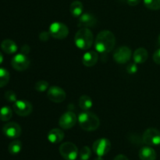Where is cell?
Here are the masks:
<instances>
[{
	"mask_svg": "<svg viewBox=\"0 0 160 160\" xmlns=\"http://www.w3.org/2000/svg\"><path fill=\"white\" fill-rule=\"evenodd\" d=\"M116 45V38L113 33L108 30L100 31L95 42V48L98 52L108 53L112 51Z\"/></svg>",
	"mask_w": 160,
	"mask_h": 160,
	"instance_id": "obj_1",
	"label": "cell"
},
{
	"mask_svg": "<svg viewBox=\"0 0 160 160\" xmlns=\"http://www.w3.org/2000/svg\"><path fill=\"white\" fill-rule=\"evenodd\" d=\"M78 121L80 127L84 131H94L98 128L100 125V120L95 113L89 111H84L79 114Z\"/></svg>",
	"mask_w": 160,
	"mask_h": 160,
	"instance_id": "obj_2",
	"label": "cell"
},
{
	"mask_svg": "<svg viewBox=\"0 0 160 160\" xmlns=\"http://www.w3.org/2000/svg\"><path fill=\"white\" fill-rule=\"evenodd\" d=\"M93 34L88 28H81L75 34L74 43L80 49H88L93 45Z\"/></svg>",
	"mask_w": 160,
	"mask_h": 160,
	"instance_id": "obj_3",
	"label": "cell"
},
{
	"mask_svg": "<svg viewBox=\"0 0 160 160\" xmlns=\"http://www.w3.org/2000/svg\"><path fill=\"white\" fill-rule=\"evenodd\" d=\"M59 153L66 160H75L79 155L78 148L72 142H64L59 146Z\"/></svg>",
	"mask_w": 160,
	"mask_h": 160,
	"instance_id": "obj_4",
	"label": "cell"
},
{
	"mask_svg": "<svg viewBox=\"0 0 160 160\" xmlns=\"http://www.w3.org/2000/svg\"><path fill=\"white\" fill-rule=\"evenodd\" d=\"M49 32L51 37L56 39H64L68 36L69 29L66 24L60 22H54L49 26Z\"/></svg>",
	"mask_w": 160,
	"mask_h": 160,
	"instance_id": "obj_5",
	"label": "cell"
},
{
	"mask_svg": "<svg viewBox=\"0 0 160 160\" xmlns=\"http://www.w3.org/2000/svg\"><path fill=\"white\" fill-rule=\"evenodd\" d=\"M142 138L146 145L157 146L160 145V131L156 128H148L144 132Z\"/></svg>",
	"mask_w": 160,
	"mask_h": 160,
	"instance_id": "obj_6",
	"label": "cell"
},
{
	"mask_svg": "<svg viewBox=\"0 0 160 160\" xmlns=\"http://www.w3.org/2000/svg\"><path fill=\"white\" fill-rule=\"evenodd\" d=\"M92 148L97 156L102 157L109 152L111 148V143L109 139L99 138L94 142Z\"/></svg>",
	"mask_w": 160,
	"mask_h": 160,
	"instance_id": "obj_7",
	"label": "cell"
},
{
	"mask_svg": "<svg viewBox=\"0 0 160 160\" xmlns=\"http://www.w3.org/2000/svg\"><path fill=\"white\" fill-rule=\"evenodd\" d=\"M11 65L16 70L23 71L29 67L30 59H28L27 55L18 53L12 57L11 60Z\"/></svg>",
	"mask_w": 160,
	"mask_h": 160,
	"instance_id": "obj_8",
	"label": "cell"
},
{
	"mask_svg": "<svg viewBox=\"0 0 160 160\" xmlns=\"http://www.w3.org/2000/svg\"><path fill=\"white\" fill-rule=\"evenodd\" d=\"M47 97L50 101L56 103H60L66 99L65 91L59 86H51L47 92Z\"/></svg>",
	"mask_w": 160,
	"mask_h": 160,
	"instance_id": "obj_9",
	"label": "cell"
},
{
	"mask_svg": "<svg viewBox=\"0 0 160 160\" xmlns=\"http://www.w3.org/2000/svg\"><path fill=\"white\" fill-rule=\"evenodd\" d=\"M132 52L131 48L127 46H121L117 48L113 52V59L119 64L128 62L131 59Z\"/></svg>",
	"mask_w": 160,
	"mask_h": 160,
	"instance_id": "obj_10",
	"label": "cell"
},
{
	"mask_svg": "<svg viewBox=\"0 0 160 160\" xmlns=\"http://www.w3.org/2000/svg\"><path fill=\"white\" fill-rule=\"evenodd\" d=\"M78 121L76 114L71 111H67L62 114L59 120V125L64 130H68L73 128Z\"/></svg>",
	"mask_w": 160,
	"mask_h": 160,
	"instance_id": "obj_11",
	"label": "cell"
},
{
	"mask_svg": "<svg viewBox=\"0 0 160 160\" xmlns=\"http://www.w3.org/2000/svg\"><path fill=\"white\" fill-rule=\"evenodd\" d=\"M13 110L20 117H27L32 112V105L25 100H17L13 104Z\"/></svg>",
	"mask_w": 160,
	"mask_h": 160,
	"instance_id": "obj_12",
	"label": "cell"
},
{
	"mask_svg": "<svg viewBox=\"0 0 160 160\" xmlns=\"http://www.w3.org/2000/svg\"><path fill=\"white\" fill-rule=\"evenodd\" d=\"M2 132L9 138H17L21 134V128L15 122H9L3 126Z\"/></svg>",
	"mask_w": 160,
	"mask_h": 160,
	"instance_id": "obj_13",
	"label": "cell"
},
{
	"mask_svg": "<svg viewBox=\"0 0 160 160\" xmlns=\"http://www.w3.org/2000/svg\"><path fill=\"white\" fill-rule=\"evenodd\" d=\"M97 23V19L93 14L90 12H84L79 17L78 27L81 28H92Z\"/></svg>",
	"mask_w": 160,
	"mask_h": 160,
	"instance_id": "obj_14",
	"label": "cell"
},
{
	"mask_svg": "<svg viewBox=\"0 0 160 160\" xmlns=\"http://www.w3.org/2000/svg\"><path fill=\"white\" fill-rule=\"evenodd\" d=\"M98 59V54L95 51H89L84 54L82 57V62L85 67H91L97 63Z\"/></svg>",
	"mask_w": 160,
	"mask_h": 160,
	"instance_id": "obj_15",
	"label": "cell"
},
{
	"mask_svg": "<svg viewBox=\"0 0 160 160\" xmlns=\"http://www.w3.org/2000/svg\"><path fill=\"white\" fill-rule=\"evenodd\" d=\"M64 138V133L59 128L52 129L48 134V140L52 144H58Z\"/></svg>",
	"mask_w": 160,
	"mask_h": 160,
	"instance_id": "obj_16",
	"label": "cell"
},
{
	"mask_svg": "<svg viewBox=\"0 0 160 160\" xmlns=\"http://www.w3.org/2000/svg\"><path fill=\"white\" fill-rule=\"evenodd\" d=\"M139 158L141 160H156V152L151 147H143L139 151Z\"/></svg>",
	"mask_w": 160,
	"mask_h": 160,
	"instance_id": "obj_17",
	"label": "cell"
},
{
	"mask_svg": "<svg viewBox=\"0 0 160 160\" xmlns=\"http://www.w3.org/2000/svg\"><path fill=\"white\" fill-rule=\"evenodd\" d=\"M148 52L145 48H138L134 51V55H133L134 62L137 64H142L145 62L148 59Z\"/></svg>",
	"mask_w": 160,
	"mask_h": 160,
	"instance_id": "obj_18",
	"label": "cell"
},
{
	"mask_svg": "<svg viewBox=\"0 0 160 160\" xmlns=\"http://www.w3.org/2000/svg\"><path fill=\"white\" fill-rule=\"evenodd\" d=\"M1 48L6 54H14L17 51V45L13 41L6 39L1 43Z\"/></svg>",
	"mask_w": 160,
	"mask_h": 160,
	"instance_id": "obj_19",
	"label": "cell"
},
{
	"mask_svg": "<svg viewBox=\"0 0 160 160\" xmlns=\"http://www.w3.org/2000/svg\"><path fill=\"white\" fill-rule=\"evenodd\" d=\"M83 9H84V7H83V4L81 2L77 0V1H73V2L70 4V11L73 17H81L83 13Z\"/></svg>",
	"mask_w": 160,
	"mask_h": 160,
	"instance_id": "obj_20",
	"label": "cell"
},
{
	"mask_svg": "<svg viewBox=\"0 0 160 160\" xmlns=\"http://www.w3.org/2000/svg\"><path fill=\"white\" fill-rule=\"evenodd\" d=\"M93 102L88 95H82L79 98V106L83 111H89L92 108Z\"/></svg>",
	"mask_w": 160,
	"mask_h": 160,
	"instance_id": "obj_21",
	"label": "cell"
},
{
	"mask_svg": "<svg viewBox=\"0 0 160 160\" xmlns=\"http://www.w3.org/2000/svg\"><path fill=\"white\" fill-rule=\"evenodd\" d=\"M22 149V143L20 141L15 140L11 142L8 147L9 152L12 155H17L20 152Z\"/></svg>",
	"mask_w": 160,
	"mask_h": 160,
	"instance_id": "obj_22",
	"label": "cell"
},
{
	"mask_svg": "<svg viewBox=\"0 0 160 160\" xmlns=\"http://www.w3.org/2000/svg\"><path fill=\"white\" fill-rule=\"evenodd\" d=\"M12 116V111L9 106H3L0 109V120L2 121H8Z\"/></svg>",
	"mask_w": 160,
	"mask_h": 160,
	"instance_id": "obj_23",
	"label": "cell"
},
{
	"mask_svg": "<svg viewBox=\"0 0 160 160\" xmlns=\"http://www.w3.org/2000/svg\"><path fill=\"white\" fill-rule=\"evenodd\" d=\"M9 71L5 68H0V88H3L9 83Z\"/></svg>",
	"mask_w": 160,
	"mask_h": 160,
	"instance_id": "obj_24",
	"label": "cell"
},
{
	"mask_svg": "<svg viewBox=\"0 0 160 160\" xmlns=\"http://www.w3.org/2000/svg\"><path fill=\"white\" fill-rule=\"evenodd\" d=\"M144 5L146 8L151 10L160 9V0H143Z\"/></svg>",
	"mask_w": 160,
	"mask_h": 160,
	"instance_id": "obj_25",
	"label": "cell"
},
{
	"mask_svg": "<svg viewBox=\"0 0 160 160\" xmlns=\"http://www.w3.org/2000/svg\"><path fill=\"white\" fill-rule=\"evenodd\" d=\"M49 88V84H48V81H44V80H40V81H38L35 84L34 86V88L36 91L39 92H43L47 91Z\"/></svg>",
	"mask_w": 160,
	"mask_h": 160,
	"instance_id": "obj_26",
	"label": "cell"
},
{
	"mask_svg": "<svg viewBox=\"0 0 160 160\" xmlns=\"http://www.w3.org/2000/svg\"><path fill=\"white\" fill-rule=\"evenodd\" d=\"M91 156H92V150L88 146H84L79 152V157L81 160H88Z\"/></svg>",
	"mask_w": 160,
	"mask_h": 160,
	"instance_id": "obj_27",
	"label": "cell"
},
{
	"mask_svg": "<svg viewBox=\"0 0 160 160\" xmlns=\"http://www.w3.org/2000/svg\"><path fill=\"white\" fill-rule=\"evenodd\" d=\"M5 98L9 102H15L17 101V95L13 91H7L5 93Z\"/></svg>",
	"mask_w": 160,
	"mask_h": 160,
	"instance_id": "obj_28",
	"label": "cell"
},
{
	"mask_svg": "<svg viewBox=\"0 0 160 160\" xmlns=\"http://www.w3.org/2000/svg\"><path fill=\"white\" fill-rule=\"evenodd\" d=\"M127 72L130 74H134L138 72V67L136 63H131L127 67Z\"/></svg>",
	"mask_w": 160,
	"mask_h": 160,
	"instance_id": "obj_29",
	"label": "cell"
},
{
	"mask_svg": "<svg viewBox=\"0 0 160 160\" xmlns=\"http://www.w3.org/2000/svg\"><path fill=\"white\" fill-rule=\"evenodd\" d=\"M50 34L49 32H47V31H42L40 34H39V39H40L42 42H47V41L50 38Z\"/></svg>",
	"mask_w": 160,
	"mask_h": 160,
	"instance_id": "obj_30",
	"label": "cell"
},
{
	"mask_svg": "<svg viewBox=\"0 0 160 160\" xmlns=\"http://www.w3.org/2000/svg\"><path fill=\"white\" fill-rule=\"evenodd\" d=\"M153 60L156 63L160 65V48L156 50L153 54Z\"/></svg>",
	"mask_w": 160,
	"mask_h": 160,
	"instance_id": "obj_31",
	"label": "cell"
},
{
	"mask_svg": "<svg viewBox=\"0 0 160 160\" xmlns=\"http://www.w3.org/2000/svg\"><path fill=\"white\" fill-rule=\"evenodd\" d=\"M142 2V0H127V2L128 5L131 6H135L138 5Z\"/></svg>",
	"mask_w": 160,
	"mask_h": 160,
	"instance_id": "obj_32",
	"label": "cell"
},
{
	"mask_svg": "<svg viewBox=\"0 0 160 160\" xmlns=\"http://www.w3.org/2000/svg\"><path fill=\"white\" fill-rule=\"evenodd\" d=\"M30 52V47L28 45H23V47L21 48V53L24 55H28Z\"/></svg>",
	"mask_w": 160,
	"mask_h": 160,
	"instance_id": "obj_33",
	"label": "cell"
},
{
	"mask_svg": "<svg viewBox=\"0 0 160 160\" xmlns=\"http://www.w3.org/2000/svg\"><path fill=\"white\" fill-rule=\"evenodd\" d=\"M113 160H129L128 159V158L126 156H124V155H118V156H116L115 158H114Z\"/></svg>",
	"mask_w": 160,
	"mask_h": 160,
	"instance_id": "obj_34",
	"label": "cell"
},
{
	"mask_svg": "<svg viewBox=\"0 0 160 160\" xmlns=\"http://www.w3.org/2000/svg\"><path fill=\"white\" fill-rule=\"evenodd\" d=\"M3 59H4V58H3L2 54V53L0 52V65H1V64L2 63V62H3Z\"/></svg>",
	"mask_w": 160,
	"mask_h": 160,
	"instance_id": "obj_35",
	"label": "cell"
},
{
	"mask_svg": "<svg viewBox=\"0 0 160 160\" xmlns=\"http://www.w3.org/2000/svg\"><path fill=\"white\" fill-rule=\"evenodd\" d=\"M94 160H104V159H103L102 157H101V156H98V157L95 158Z\"/></svg>",
	"mask_w": 160,
	"mask_h": 160,
	"instance_id": "obj_36",
	"label": "cell"
},
{
	"mask_svg": "<svg viewBox=\"0 0 160 160\" xmlns=\"http://www.w3.org/2000/svg\"><path fill=\"white\" fill-rule=\"evenodd\" d=\"M158 44L160 45V34H159V38H158Z\"/></svg>",
	"mask_w": 160,
	"mask_h": 160,
	"instance_id": "obj_37",
	"label": "cell"
}]
</instances>
